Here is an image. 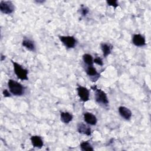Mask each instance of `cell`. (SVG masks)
Masks as SVG:
<instances>
[{
	"mask_svg": "<svg viewBox=\"0 0 151 151\" xmlns=\"http://www.w3.org/2000/svg\"><path fill=\"white\" fill-rule=\"evenodd\" d=\"M14 5L11 1H1L0 2L1 11L5 14H11L14 11Z\"/></svg>",
	"mask_w": 151,
	"mask_h": 151,
	"instance_id": "277c9868",
	"label": "cell"
},
{
	"mask_svg": "<svg viewBox=\"0 0 151 151\" xmlns=\"http://www.w3.org/2000/svg\"><path fill=\"white\" fill-rule=\"evenodd\" d=\"M93 62L99 65H101V66L103 65V62L102 59L99 57H96L94 59H93Z\"/></svg>",
	"mask_w": 151,
	"mask_h": 151,
	"instance_id": "ffe728a7",
	"label": "cell"
},
{
	"mask_svg": "<svg viewBox=\"0 0 151 151\" xmlns=\"http://www.w3.org/2000/svg\"><path fill=\"white\" fill-rule=\"evenodd\" d=\"M119 113L124 119L127 120H130L132 115V111L124 106H120L119 107Z\"/></svg>",
	"mask_w": 151,
	"mask_h": 151,
	"instance_id": "9c48e42d",
	"label": "cell"
},
{
	"mask_svg": "<svg viewBox=\"0 0 151 151\" xmlns=\"http://www.w3.org/2000/svg\"><path fill=\"white\" fill-rule=\"evenodd\" d=\"M3 95L5 97H8L11 96V94L9 93V92L6 89H5L3 91Z\"/></svg>",
	"mask_w": 151,
	"mask_h": 151,
	"instance_id": "44dd1931",
	"label": "cell"
},
{
	"mask_svg": "<svg viewBox=\"0 0 151 151\" xmlns=\"http://www.w3.org/2000/svg\"><path fill=\"white\" fill-rule=\"evenodd\" d=\"M12 63L14 66V70L15 75L18 78L21 80H27L28 78V70L25 68H24L20 64L18 63L12 61Z\"/></svg>",
	"mask_w": 151,
	"mask_h": 151,
	"instance_id": "3957f363",
	"label": "cell"
},
{
	"mask_svg": "<svg viewBox=\"0 0 151 151\" xmlns=\"http://www.w3.org/2000/svg\"><path fill=\"white\" fill-rule=\"evenodd\" d=\"M86 72L88 76H90L92 77H94L96 76H98V77L100 76L99 75L96 69L93 65L87 66L86 69Z\"/></svg>",
	"mask_w": 151,
	"mask_h": 151,
	"instance_id": "9a60e30c",
	"label": "cell"
},
{
	"mask_svg": "<svg viewBox=\"0 0 151 151\" xmlns=\"http://www.w3.org/2000/svg\"><path fill=\"white\" fill-rule=\"evenodd\" d=\"M73 118V115L67 111H63L60 114V119L62 122L65 124H68L72 121Z\"/></svg>",
	"mask_w": 151,
	"mask_h": 151,
	"instance_id": "7c38bea8",
	"label": "cell"
},
{
	"mask_svg": "<svg viewBox=\"0 0 151 151\" xmlns=\"http://www.w3.org/2000/svg\"><path fill=\"white\" fill-rule=\"evenodd\" d=\"M107 4L111 6H113L114 8H117L119 6V4H118L117 1H116V0H114V1H107Z\"/></svg>",
	"mask_w": 151,
	"mask_h": 151,
	"instance_id": "ac0fdd59",
	"label": "cell"
},
{
	"mask_svg": "<svg viewBox=\"0 0 151 151\" xmlns=\"http://www.w3.org/2000/svg\"><path fill=\"white\" fill-rule=\"evenodd\" d=\"M91 88L94 91V98L96 102L100 104L107 106L109 104V100L106 93L96 86L92 87Z\"/></svg>",
	"mask_w": 151,
	"mask_h": 151,
	"instance_id": "7a4b0ae2",
	"label": "cell"
},
{
	"mask_svg": "<svg viewBox=\"0 0 151 151\" xmlns=\"http://www.w3.org/2000/svg\"><path fill=\"white\" fill-rule=\"evenodd\" d=\"M22 44L25 48H26L27 50H28L29 51H34L35 49V45L34 41H32L30 39L24 38L22 40Z\"/></svg>",
	"mask_w": 151,
	"mask_h": 151,
	"instance_id": "4fadbf2b",
	"label": "cell"
},
{
	"mask_svg": "<svg viewBox=\"0 0 151 151\" xmlns=\"http://www.w3.org/2000/svg\"><path fill=\"white\" fill-rule=\"evenodd\" d=\"M83 60L84 63L88 66L93 65V58L91 55L89 54H84L83 55Z\"/></svg>",
	"mask_w": 151,
	"mask_h": 151,
	"instance_id": "2e32d148",
	"label": "cell"
},
{
	"mask_svg": "<svg viewBox=\"0 0 151 151\" xmlns=\"http://www.w3.org/2000/svg\"><path fill=\"white\" fill-rule=\"evenodd\" d=\"M8 86L11 93L14 96H19L24 93V87L21 84L14 80L9 79L8 80Z\"/></svg>",
	"mask_w": 151,
	"mask_h": 151,
	"instance_id": "6da1fadb",
	"label": "cell"
},
{
	"mask_svg": "<svg viewBox=\"0 0 151 151\" xmlns=\"http://www.w3.org/2000/svg\"><path fill=\"white\" fill-rule=\"evenodd\" d=\"M31 142L32 146L35 147L41 148L43 146V141L39 136H32L31 137Z\"/></svg>",
	"mask_w": 151,
	"mask_h": 151,
	"instance_id": "8fae6325",
	"label": "cell"
},
{
	"mask_svg": "<svg viewBox=\"0 0 151 151\" xmlns=\"http://www.w3.org/2000/svg\"><path fill=\"white\" fill-rule=\"evenodd\" d=\"M80 147L81 149L84 151H92L94 150L91 144L88 142H83L81 143Z\"/></svg>",
	"mask_w": 151,
	"mask_h": 151,
	"instance_id": "e0dca14e",
	"label": "cell"
},
{
	"mask_svg": "<svg viewBox=\"0 0 151 151\" xmlns=\"http://www.w3.org/2000/svg\"><path fill=\"white\" fill-rule=\"evenodd\" d=\"M84 120L87 124L92 126L96 125L97 122L96 116L93 113L89 112H86L84 114Z\"/></svg>",
	"mask_w": 151,
	"mask_h": 151,
	"instance_id": "ba28073f",
	"label": "cell"
},
{
	"mask_svg": "<svg viewBox=\"0 0 151 151\" xmlns=\"http://www.w3.org/2000/svg\"><path fill=\"white\" fill-rule=\"evenodd\" d=\"M59 39L67 48H74L77 43V41L73 36H60Z\"/></svg>",
	"mask_w": 151,
	"mask_h": 151,
	"instance_id": "5b68a950",
	"label": "cell"
},
{
	"mask_svg": "<svg viewBox=\"0 0 151 151\" xmlns=\"http://www.w3.org/2000/svg\"><path fill=\"white\" fill-rule=\"evenodd\" d=\"M101 51L103 52V55L104 57H107L111 52L112 47L107 43H101L100 45Z\"/></svg>",
	"mask_w": 151,
	"mask_h": 151,
	"instance_id": "5bb4252c",
	"label": "cell"
},
{
	"mask_svg": "<svg viewBox=\"0 0 151 151\" xmlns=\"http://www.w3.org/2000/svg\"><path fill=\"white\" fill-rule=\"evenodd\" d=\"M133 44L137 47H142L146 44V40L144 36L141 34H134L132 38Z\"/></svg>",
	"mask_w": 151,
	"mask_h": 151,
	"instance_id": "52a82bcc",
	"label": "cell"
},
{
	"mask_svg": "<svg viewBox=\"0 0 151 151\" xmlns=\"http://www.w3.org/2000/svg\"><path fill=\"white\" fill-rule=\"evenodd\" d=\"M77 130L78 133L87 136H90L91 134V130L90 127L83 123H80L78 124Z\"/></svg>",
	"mask_w": 151,
	"mask_h": 151,
	"instance_id": "30bf717a",
	"label": "cell"
},
{
	"mask_svg": "<svg viewBox=\"0 0 151 151\" xmlns=\"http://www.w3.org/2000/svg\"><path fill=\"white\" fill-rule=\"evenodd\" d=\"M77 90L78 96L81 99V100L86 102L89 100L90 92L89 90L86 87L79 86L77 88Z\"/></svg>",
	"mask_w": 151,
	"mask_h": 151,
	"instance_id": "8992f818",
	"label": "cell"
},
{
	"mask_svg": "<svg viewBox=\"0 0 151 151\" xmlns=\"http://www.w3.org/2000/svg\"><path fill=\"white\" fill-rule=\"evenodd\" d=\"M80 9H81V14L83 16H86L88 12V9L85 6L82 5Z\"/></svg>",
	"mask_w": 151,
	"mask_h": 151,
	"instance_id": "d6986e66",
	"label": "cell"
}]
</instances>
